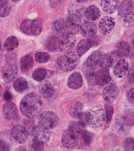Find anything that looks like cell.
I'll use <instances>...</instances> for the list:
<instances>
[{"instance_id": "6da1fadb", "label": "cell", "mask_w": 134, "mask_h": 151, "mask_svg": "<svg viewBox=\"0 0 134 151\" xmlns=\"http://www.w3.org/2000/svg\"><path fill=\"white\" fill-rule=\"evenodd\" d=\"M42 101L38 94L31 93L21 100L20 110L24 116L30 119L35 118L40 114Z\"/></svg>"}, {"instance_id": "7a4b0ae2", "label": "cell", "mask_w": 134, "mask_h": 151, "mask_svg": "<svg viewBox=\"0 0 134 151\" xmlns=\"http://www.w3.org/2000/svg\"><path fill=\"white\" fill-rule=\"evenodd\" d=\"M87 80L88 84L91 85L104 86L105 84H109L112 77L108 69H90V71L87 73Z\"/></svg>"}, {"instance_id": "3957f363", "label": "cell", "mask_w": 134, "mask_h": 151, "mask_svg": "<svg viewBox=\"0 0 134 151\" xmlns=\"http://www.w3.org/2000/svg\"><path fill=\"white\" fill-rule=\"evenodd\" d=\"M57 65L63 72H71L78 65V56L73 52L65 53L58 59Z\"/></svg>"}, {"instance_id": "277c9868", "label": "cell", "mask_w": 134, "mask_h": 151, "mask_svg": "<svg viewBox=\"0 0 134 151\" xmlns=\"http://www.w3.org/2000/svg\"><path fill=\"white\" fill-rule=\"evenodd\" d=\"M87 125L92 128H99L103 125L106 117L105 110L101 107H96L92 109L87 112Z\"/></svg>"}, {"instance_id": "5b68a950", "label": "cell", "mask_w": 134, "mask_h": 151, "mask_svg": "<svg viewBox=\"0 0 134 151\" xmlns=\"http://www.w3.org/2000/svg\"><path fill=\"white\" fill-rule=\"evenodd\" d=\"M20 28L22 32L28 35H38L43 29V24L40 19H27L21 24Z\"/></svg>"}, {"instance_id": "8992f818", "label": "cell", "mask_w": 134, "mask_h": 151, "mask_svg": "<svg viewBox=\"0 0 134 151\" xmlns=\"http://www.w3.org/2000/svg\"><path fill=\"white\" fill-rule=\"evenodd\" d=\"M59 118L57 115L53 112L47 111L41 113L39 117V125L48 129L55 128L58 125Z\"/></svg>"}, {"instance_id": "52a82bcc", "label": "cell", "mask_w": 134, "mask_h": 151, "mask_svg": "<svg viewBox=\"0 0 134 151\" xmlns=\"http://www.w3.org/2000/svg\"><path fill=\"white\" fill-rule=\"evenodd\" d=\"M76 43L75 35L70 32H64L59 38V48L62 52H66L71 49Z\"/></svg>"}, {"instance_id": "ba28073f", "label": "cell", "mask_w": 134, "mask_h": 151, "mask_svg": "<svg viewBox=\"0 0 134 151\" xmlns=\"http://www.w3.org/2000/svg\"><path fill=\"white\" fill-rule=\"evenodd\" d=\"M3 79L7 83H11L15 79L18 75V67L15 64H5L1 70Z\"/></svg>"}, {"instance_id": "9c48e42d", "label": "cell", "mask_w": 134, "mask_h": 151, "mask_svg": "<svg viewBox=\"0 0 134 151\" xmlns=\"http://www.w3.org/2000/svg\"><path fill=\"white\" fill-rule=\"evenodd\" d=\"M118 93H119V89L117 84L114 83H109L105 86L103 90V97L107 102L112 103L116 100Z\"/></svg>"}, {"instance_id": "30bf717a", "label": "cell", "mask_w": 134, "mask_h": 151, "mask_svg": "<svg viewBox=\"0 0 134 151\" xmlns=\"http://www.w3.org/2000/svg\"><path fill=\"white\" fill-rule=\"evenodd\" d=\"M103 55L104 54L100 51H96L93 53H92L88 56V58L87 59V61H86V64L87 67L92 70L100 69Z\"/></svg>"}, {"instance_id": "8fae6325", "label": "cell", "mask_w": 134, "mask_h": 151, "mask_svg": "<svg viewBox=\"0 0 134 151\" xmlns=\"http://www.w3.org/2000/svg\"><path fill=\"white\" fill-rule=\"evenodd\" d=\"M50 136H51V133H50V129L47 128H44L40 125H37L35 127V129L34 133L32 134V137L34 139H36L42 142L43 143H47L49 142Z\"/></svg>"}, {"instance_id": "7c38bea8", "label": "cell", "mask_w": 134, "mask_h": 151, "mask_svg": "<svg viewBox=\"0 0 134 151\" xmlns=\"http://www.w3.org/2000/svg\"><path fill=\"white\" fill-rule=\"evenodd\" d=\"M78 142H79V138L76 137L69 129L64 131L62 135V143L65 148H74L77 145Z\"/></svg>"}, {"instance_id": "4fadbf2b", "label": "cell", "mask_w": 134, "mask_h": 151, "mask_svg": "<svg viewBox=\"0 0 134 151\" xmlns=\"http://www.w3.org/2000/svg\"><path fill=\"white\" fill-rule=\"evenodd\" d=\"M11 134L13 137L20 144L26 142L27 140V137H28V134L25 128L23 125H16L12 128Z\"/></svg>"}, {"instance_id": "5bb4252c", "label": "cell", "mask_w": 134, "mask_h": 151, "mask_svg": "<svg viewBox=\"0 0 134 151\" xmlns=\"http://www.w3.org/2000/svg\"><path fill=\"white\" fill-rule=\"evenodd\" d=\"M115 26V20L113 17L103 18L99 23V30L103 35H107L110 33Z\"/></svg>"}, {"instance_id": "9a60e30c", "label": "cell", "mask_w": 134, "mask_h": 151, "mask_svg": "<svg viewBox=\"0 0 134 151\" xmlns=\"http://www.w3.org/2000/svg\"><path fill=\"white\" fill-rule=\"evenodd\" d=\"M3 114L6 119L15 120L18 117V110L15 105L12 102L7 101L3 105Z\"/></svg>"}, {"instance_id": "2e32d148", "label": "cell", "mask_w": 134, "mask_h": 151, "mask_svg": "<svg viewBox=\"0 0 134 151\" xmlns=\"http://www.w3.org/2000/svg\"><path fill=\"white\" fill-rule=\"evenodd\" d=\"M39 91L44 98L52 99L55 94V90L52 83L48 81H45L39 86Z\"/></svg>"}, {"instance_id": "e0dca14e", "label": "cell", "mask_w": 134, "mask_h": 151, "mask_svg": "<svg viewBox=\"0 0 134 151\" xmlns=\"http://www.w3.org/2000/svg\"><path fill=\"white\" fill-rule=\"evenodd\" d=\"M83 77L80 73H74L68 77L67 86L72 89H78L83 85Z\"/></svg>"}, {"instance_id": "ac0fdd59", "label": "cell", "mask_w": 134, "mask_h": 151, "mask_svg": "<svg viewBox=\"0 0 134 151\" xmlns=\"http://www.w3.org/2000/svg\"><path fill=\"white\" fill-rule=\"evenodd\" d=\"M114 74L118 78H121L128 72V64L125 60H120L115 65L113 69Z\"/></svg>"}, {"instance_id": "d6986e66", "label": "cell", "mask_w": 134, "mask_h": 151, "mask_svg": "<svg viewBox=\"0 0 134 151\" xmlns=\"http://www.w3.org/2000/svg\"><path fill=\"white\" fill-rule=\"evenodd\" d=\"M82 12L79 8H74L69 11L67 22L70 24L80 25L81 23Z\"/></svg>"}, {"instance_id": "ffe728a7", "label": "cell", "mask_w": 134, "mask_h": 151, "mask_svg": "<svg viewBox=\"0 0 134 151\" xmlns=\"http://www.w3.org/2000/svg\"><path fill=\"white\" fill-rule=\"evenodd\" d=\"M133 12V3L132 1H122L118 8V14L121 17H125Z\"/></svg>"}, {"instance_id": "44dd1931", "label": "cell", "mask_w": 134, "mask_h": 151, "mask_svg": "<svg viewBox=\"0 0 134 151\" xmlns=\"http://www.w3.org/2000/svg\"><path fill=\"white\" fill-rule=\"evenodd\" d=\"M118 0H106L101 1V6L104 12L108 14H113L119 8Z\"/></svg>"}, {"instance_id": "7402d4cb", "label": "cell", "mask_w": 134, "mask_h": 151, "mask_svg": "<svg viewBox=\"0 0 134 151\" xmlns=\"http://www.w3.org/2000/svg\"><path fill=\"white\" fill-rule=\"evenodd\" d=\"M97 32V27L92 22H85L81 25V34L85 36H92Z\"/></svg>"}, {"instance_id": "603a6c76", "label": "cell", "mask_w": 134, "mask_h": 151, "mask_svg": "<svg viewBox=\"0 0 134 151\" xmlns=\"http://www.w3.org/2000/svg\"><path fill=\"white\" fill-rule=\"evenodd\" d=\"M69 130L76 137L78 138H81L83 137V135L85 134V125H83L79 122H72L69 125Z\"/></svg>"}, {"instance_id": "cb8c5ba5", "label": "cell", "mask_w": 134, "mask_h": 151, "mask_svg": "<svg viewBox=\"0 0 134 151\" xmlns=\"http://www.w3.org/2000/svg\"><path fill=\"white\" fill-rule=\"evenodd\" d=\"M92 44H93V42L90 39H85V40L80 41L79 44L77 45V54L80 56L85 55V53L92 47Z\"/></svg>"}, {"instance_id": "d4e9b609", "label": "cell", "mask_w": 134, "mask_h": 151, "mask_svg": "<svg viewBox=\"0 0 134 151\" xmlns=\"http://www.w3.org/2000/svg\"><path fill=\"white\" fill-rule=\"evenodd\" d=\"M85 16L87 19L91 21H95L98 19L100 16V12L99 8L95 5L88 6L85 11Z\"/></svg>"}, {"instance_id": "484cf974", "label": "cell", "mask_w": 134, "mask_h": 151, "mask_svg": "<svg viewBox=\"0 0 134 151\" xmlns=\"http://www.w3.org/2000/svg\"><path fill=\"white\" fill-rule=\"evenodd\" d=\"M34 65V59L31 55H24L23 58L21 59L20 61V68L22 72H27L29 71Z\"/></svg>"}, {"instance_id": "4316f807", "label": "cell", "mask_w": 134, "mask_h": 151, "mask_svg": "<svg viewBox=\"0 0 134 151\" xmlns=\"http://www.w3.org/2000/svg\"><path fill=\"white\" fill-rule=\"evenodd\" d=\"M117 52L120 57H127L130 52V46L125 41H120L117 45Z\"/></svg>"}, {"instance_id": "83f0119b", "label": "cell", "mask_w": 134, "mask_h": 151, "mask_svg": "<svg viewBox=\"0 0 134 151\" xmlns=\"http://www.w3.org/2000/svg\"><path fill=\"white\" fill-rule=\"evenodd\" d=\"M13 86L15 90L17 91L18 93H22L28 88V83L24 77H19L15 81Z\"/></svg>"}, {"instance_id": "f1b7e54d", "label": "cell", "mask_w": 134, "mask_h": 151, "mask_svg": "<svg viewBox=\"0 0 134 151\" xmlns=\"http://www.w3.org/2000/svg\"><path fill=\"white\" fill-rule=\"evenodd\" d=\"M130 125H128L125 120L123 119L122 116L121 117H119V118H117L116 120V128L118 130L120 134H127L130 129Z\"/></svg>"}, {"instance_id": "f546056e", "label": "cell", "mask_w": 134, "mask_h": 151, "mask_svg": "<svg viewBox=\"0 0 134 151\" xmlns=\"http://www.w3.org/2000/svg\"><path fill=\"white\" fill-rule=\"evenodd\" d=\"M83 109H84V106L82 105V103L79 101L74 103L70 109V115L74 118L79 119L80 116H81V114L83 113Z\"/></svg>"}, {"instance_id": "4dcf8cb0", "label": "cell", "mask_w": 134, "mask_h": 151, "mask_svg": "<svg viewBox=\"0 0 134 151\" xmlns=\"http://www.w3.org/2000/svg\"><path fill=\"white\" fill-rule=\"evenodd\" d=\"M52 27L54 31L58 32V33L66 32V30H67V21L64 20L62 19H57L53 23Z\"/></svg>"}, {"instance_id": "1f68e13d", "label": "cell", "mask_w": 134, "mask_h": 151, "mask_svg": "<svg viewBox=\"0 0 134 151\" xmlns=\"http://www.w3.org/2000/svg\"><path fill=\"white\" fill-rule=\"evenodd\" d=\"M19 45V40L15 36H11L8 37L4 43V47L6 48L7 51H12L15 48H16Z\"/></svg>"}, {"instance_id": "d6a6232c", "label": "cell", "mask_w": 134, "mask_h": 151, "mask_svg": "<svg viewBox=\"0 0 134 151\" xmlns=\"http://www.w3.org/2000/svg\"><path fill=\"white\" fill-rule=\"evenodd\" d=\"M11 10V6L9 2L3 0L0 2V15L1 17H6L10 14Z\"/></svg>"}, {"instance_id": "836d02e7", "label": "cell", "mask_w": 134, "mask_h": 151, "mask_svg": "<svg viewBox=\"0 0 134 151\" xmlns=\"http://www.w3.org/2000/svg\"><path fill=\"white\" fill-rule=\"evenodd\" d=\"M47 72L45 68H38L33 73L32 78L36 81H43L47 76Z\"/></svg>"}, {"instance_id": "e575fe53", "label": "cell", "mask_w": 134, "mask_h": 151, "mask_svg": "<svg viewBox=\"0 0 134 151\" xmlns=\"http://www.w3.org/2000/svg\"><path fill=\"white\" fill-rule=\"evenodd\" d=\"M47 49L52 51V52H55L59 48V39H57L55 36H52L47 40Z\"/></svg>"}, {"instance_id": "d590c367", "label": "cell", "mask_w": 134, "mask_h": 151, "mask_svg": "<svg viewBox=\"0 0 134 151\" xmlns=\"http://www.w3.org/2000/svg\"><path fill=\"white\" fill-rule=\"evenodd\" d=\"M113 64V57L109 54H104L103 55L102 61H101V65H100V69H108Z\"/></svg>"}, {"instance_id": "8d00e7d4", "label": "cell", "mask_w": 134, "mask_h": 151, "mask_svg": "<svg viewBox=\"0 0 134 151\" xmlns=\"http://www.w3.org/2000/svg\"><path fill=\"white\" fill-rule=\"evenodd\" d=\"M23 126L25 128V129H26V131L27 132L28 135H29V134L32 135L33 133H34V131H35V127H36V126L35 125L34 122L30 119L25 120L24 122V125H23Z\"/></svg>"}, {"instance_id": "74e56055", "label": "cell", "mask_w": 134, "mask_h": 151, "mask_svg": "<svg viewBox=\"0 0 134 151\" xmlns=\"http://www.w3.org/2000/svg\"><path fill=\"white\" fill-rule=\"evenodd\" d=\"M44 144L42 142L33 138L30 146V151H44Z\"/></svg>"}, {"instance_id": "f35d334b", "label": "cell", "mask_w": 134, "mask_h": 151, "mask_svg": "<svg viewBox=\"0 0 134 151\" xmlns=\"http://www.w3.org/2000/svg\"><path fill=\"white\" fill-rule=\"evenodd\" d=\"M35 60L39 63H46L50 60V55L47 52H37L35 55Z\"/></svg>"}, {"instance_id": "ab89813d", "label": "cell", "mask_w": 134, "mask_h": 151, "mask_svg": "<svg viewBox=\"0 0 134 151\" xmlns=\"http://www.w3.org/2000/svg\"><path fill=\"white\" fill-rule=\"evenodd\" d=\"M122 118L130 126L134 124V113L132 111H126L125 113L123 114Z\"/></svg>"}, {"instance_id": "60d3db41", "label": "cell", "mask_w": 134, "mask_h": 151, "mask_svg": "<svg viewBox=\"0 0 134 151\" xmlns=\"http://www.w3.org/2000/svg\"><path fill=\"white\" fill-rule=\"evenodd\" d=\"M124 19V23L126 27H134V13H131L129 15H126L125 17L123 18Z\"/></svg>"}, {"instance_id": "b9f144b4", "label": "cell", "mask_w": 134, "mask_h": 151, "mask_svg": "<svg viewBox=\"0 0 134 151\" xmlns=\"http://www.w3.org/2000/svg\"><path fill=\"white\" fill-rule=\"evenodd\" d=\"M105 108V117H106V122L109 123L111 120L113 118V108L109 105H106Z\"/></svg>"}, {"instance_id": "7bdbcfd3", "label": "cell", "mask_w": 134, "mask_h": 151, "mask_svg": "<svg viewBox=\"0 0 134 151\" xmlns=\"http://www.w3.org/2000/svg\"><path fill=\"white\" fill-rule=\"evenodd\" d=\"M124 147L126 151H133L134 150V138L129 137L125 139L124 142Z\"/></svg>"}, {"instance_id": "ee69618b", "label": "cell", "mask_w": 134, "mask_h": 151, "mask_svg": "<svg viewBox=\"0 0 134 151\" xmlns=\"http://www.w3.org/2000/svg\"><path fill=\"white\" fill-rule=\"evenodd\" d=\"M82 138L84 140V142L85 143V145H90L92 142V134L88 131H85Z\"/></svg>"}, {"instance_id": "f6af8a7d", "label": "cell", "mask_w": 134, "mask_h": 151, "mask_svg": "<svg viewBox=\"0 0 134 151\" xmlns=\"http://www.w3.org/2000/svg\"><path fill=\"white\" fill-rule=\"evenodd\" d=\"M128 81L129 83L134 84V65L128 69Z\"/></svg>"}, {"instance_id": "bcb514c9", "label": "cell", "mask_w": 134, "mask_h": 151, "mask_svg": "<svg viewBox=\"0 0 134 151\" xmlns=\"http://www.w3.org/2000/svg\"><path fill=\"white\" fill-rule=\"evenodd\" d=\"M127 97H128V100L129 101L134 104V87L130 88L127 92Z\"/></svg>"}, {"instance_id": "7dc6e473", "label": "cell", "mask_w": 134, "mask_h": 151, "mask_svg": "<svg viewBox=\"0 0 134 151\" xmlns=\"http://www.w3.org/2000/svg\"><path fill=\"white\" fill-rule=\"evenodd\" d=\"M0 151H10V145L4 141L1 140L0 142Z\"/></svg>"}, {"instance_id": "c3c4849f", "label": "cell", "mask_w": 134, "mask_h": 151, "mask_svg": "<svg viewBox=\"0 0 134 151\" xmlns=\"http://www.w3.org/2000/svg\"><path fill=\"white\" fill-rule=\"evenodd\" d=\"M3 98H4V100L6 101H10L12 98V96L11 94V93H10V92H6V93H4V95H3Z\"/></svg>"}, {"instance_id": "681fc988", "label": "cell", "mask_w": 134, "mask_h": 151, "mask_svg": "<svg viewBox=\"0 0 134 151\" xmlns=\"http://www.w3.org/2000/svg\"><path fill=\"white\" fill-rule=\"evenodd\" d=\"M15 151H27V150L24 148V147H22V146H21V147H19L18 149H16V150Z\"/></svg>"}, {"instance_id": "f907efd6", "label": "cell", "mask_w": 134, "mask_h": 151, "mask_svg": "<svg viewBox=\"0 0 134 151\" xmlns=\"http://www.w3.org/2000/svg\"><path fill=\"white\" fill-rule=\"evenodd\" d=\"M132 42H133V44H134V35L133 36V38H132Z\"/></svg>"}]
</instances>
